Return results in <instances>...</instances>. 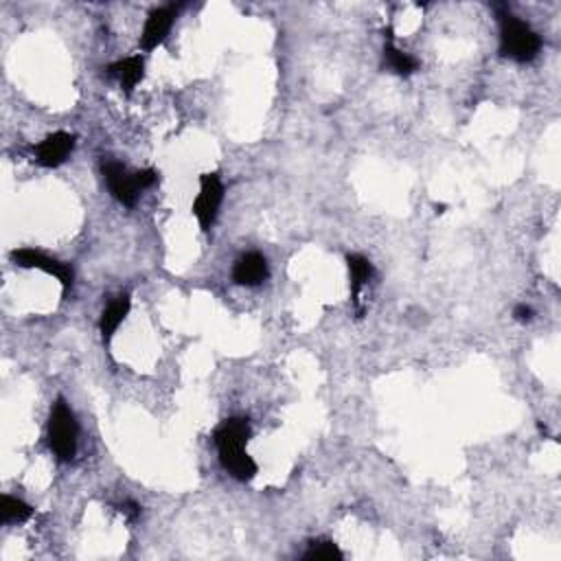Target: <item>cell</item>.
Segmentation results:
<instances>
[{"mask_svg": "<svg viewBox=\"0 0 561 561\" xmlns=\"http://www.w3.org/2000/svg\"><path fill=\"white\" fill-rule=\"evenodd\" d=\"M250 437H253V430H250L248 419L244 417L222 421L213 432V443H215L217 454H220L222 467L239 482H250L259 472L257 463L246 452Z\"/></svg>", "mask_w": 561, "mask_h": 561, "instance_id": "6da1fadb", "label": "cell"}, {"mask_svg": "<svg viewBox=\"0 0 561 561\" xmlns=\"http://www.w3.org/2000/svg\"><path fill=\"white\" fill-rule=\"evenodd\" d=\"M498 22H500V51L502 57L514 60L517 64H529L540 55L541 38L538 31L531 29L520 18H515L509 9H498Z\"/></svg>", "mask_w": 561, "mask_h": 561, "instance_id": "7a4b0ae2", "label": "cell"}, {"mask_svg": "<svg viewBox=\"0 0 561 561\" xmlns=\"http://www.w3.org/2000/svg\"><path fill=\"white\" fill-rule=\"evenodd\" d=\"M77 437H80V425H77L75 413L66 399H57L51 408L48 417V445L60 463H71L77 454Z\"/></svg>", "mask_w": 561, "mask_h": 561, "instance_id": "3957f363", "label": "cell"}, {"mask_svg": "<svg viewBox=\"0 0 561 561\" xmlns=\"http://www.w3.org/2000/svg\"><path fill=\"white\" fill-rule=\"evenodd\" d=\"M224 182H222L220 173H202L200 176V191H197L196 200H193L191 213L196 215L197 224L205 233H209L211 226L215 224L217 213H220L222 202H224Z\"/></svg>", "mask_w": 561, "mask_h": 561, "instance_id": "277c9868", "label": "cell"}, {"mask_svg": "<svg viewBox=\"0 0 561 561\" xmlns=\"http://www.w3.org/2000/svg\"><path fill=\"white\" fill-rule=\"evenodd\" d=\"M12 261L21 268L29 270H40V272L48 274V277H55L64 288V292H69L72 288V280H75V272L69 264H62V261L46 257L45 253L33 248H18L12 253Z\"/></svg>", "mask_w": 561, "mask_h": 561, "instance_id": "5b68a950", "label": "cell"}, {"mask_svg": "<svg viewBox=\"0 0 561 561\" xmlns=\"http://www.w3.org/2000/svg\"><path fill=\"white\" fill-rule=\"evenodd\" d=\"M101 173H104V180L108 185L110 193H113L114 200L123 206H134L140 196V187L137 182V172L130 173L125 164L119 161H104L101 163Z\"/></svg>", "mask_w": 561, "mask_h": 561, "instance_id": "8992f818", "label": "cell"}, {"mask_svg": "<svg viewBox=\"0 0 561 561\" xmlns=\"http://www.w3.org/2000/svg\"><path fill=\"white\" fill-rule=\"evenodd\" d=\"M178 12H180V4H164V7L149 12L138 40L140 48H143L145 53H152L154 48H158L164 40H167L169 31H172L173 22H176L178 18Z\"/></svg>", "mask_w": 561, "mask_h": 561, "instance_id": "52a82bcc", "label": "cell"}, {"mask_svg": "<svg viewBox=\"0 0 561 561\" xmlns=\"http://www.w3.org/2000/svg\"><path fill=\"white\" fill-rule=\"evenodd\" d=\"M75 149V137L69 132H53L36 145L33 149V161L45 169H55L71 158Z\"/></svg>", "mask_w": 561, "mask_h": 561, "instance_id": "ba28073f", "label": "cell"}, {"mask_svg": "<svg viewBox=\"0 0 561 561\" xmlns=\"http://www.w3.org/2000/svg\"><path fill=\"white\" fill-rule=\"evenodd\" d=\"M270 277L268 261L259 253H246L235 261L233 265V280L237 285H246V288H257Z\"/></svg>", "mask_w": 561, "mask_h": 561, "instance_id": "9c48e42d", "label": "cell"}, {"mask_svg": "<svg viewBox=\"0 0 561 561\" xmlns=\"http://www.w3.org/2000/svg\"><path fill=\"white\" fill-rule=\"evenodd\" d=\"M105 72H108L113 80H117L121 88L130 95L134 88H137L140 81H143L145 60H143V55H130V57H125V60H119V62H114V64H110L108 69H105Z\"/></svg>", "mask_w": 561, "mask_h": 561, "instance_id": "30bf717a", "label": "cell"}, {"mask_svg": "<svg viewBox=\"0 0 561 561\" xmlns=\"http://www.w3.org/2000/svg\"><path fill=\"white\" fill-rule=\"evenodd\" d=\"M130 309H132V298H130V294H121V297L114 298V301H110L108 305H105L104 314H101V318H99V331L105 342L113 340L117 329L123 325V321L128 318Z\"/></svg>", "mask_w": 561, "mask_h": 561, "instance_id": "8fae6325", "label": "cell"}, {"mask_svg": "<svg viewBox=\"0 0 561 561\" xmlns=\"http://www.w3.org/2000/svg\"><path fill=\"white\" fill-rule=\"evenodd\" d=\"M347 268H349V279H351V298L353 303L360 301V289L369 283L373 277V264L369 259L362 257V255H347Z\"/></svg>", "mask_w": 561, "mask_h": 561, "instance_id": "7c38bea8", "label": "cell"}, {"mask_svg": "<svg viewBox=\"0 0 561 561\" xmlns=\"http://www.w3.org/2000/svg\"><path fill=\"white\" fill-rule=\"evenodd\" d=\"M384 64L399 77H410L419 71V62L413 55H408V53L395 46L393 42H386L384 45Z\"/></svg>", "mask_w": 561, "mask_h": 561, "instance_id": "4fadbf2b", "label": "cell"}, {"mask_svg": "<svg viewBox=\"0 0 561 561\" xmlns=\"http://www.w3.org/2000/svg\"><path fill=\"white\" fill-rule=\"evenodd\" d=\"M33 515V507L21 500V498H13L9 493H4L0 498V522L3 524H22L29 517Z\"/></svg>", "mask_w": 561, "mask_h": 561, "instance_id": "5bb4252c", "label": "cell"}, {"mask_svg": "<svg viewBox=\"0 0 561 561\" xmlns=\"http://www.w3.org/2000/svg\"><path fill=\"white\" fill-rule=\"evenodd\" d=\"M342 557H345L342 550L329 540L312 541L307 553H305V561H340Z\"/></svg>", "mask_w": 561, "mask_h": 561, "instance_id": "9a60e30c", "label": "cell"}, {"mask_svg": "<svg viewBox=\"0 0 561 561\" xmlns=\"http://www.w3.org/2000/svg\"><path fill=\"white\" fill-rule=\"evenodd\" d=\"M158 176H161V173L154 172V169H140V172H137V182H138L140 191H145V188L156 185Z\"/></svg>", "mask_w": 561, "mask_h": 561, "instance_id": "2e32d148", "label": "cell"}, {"mask_svg": "<svg viewBox=\"0 0 561 561\" xmlns=\"http://www.w3.org/2000/svg\"><path fill=\"white\" fill-rule=\"evenodd\" d=\"M119 511H121V514H123L125 517H128L130 522H137L138 517H140V505H138V502H134V500L123 502V505L119 507Z\"/></svg>", "mask_w": 561, "mask_h": 561, "instance_id": "e0dca14e", "label": "cell"}, {"mask_svg": "<svg viewBox=\"0 0 561 561\" xmlns=\"http://www.w3.org/2000/svg\"><path fill=\"white\" fill-rule=\"evenodd\" d=\"M535 312L529 307V305H515L514 307V318L517 322H531L533 321Z\"/></svg>", "mask_w": 561, "mask_h": 561, "instance_id": "ac0fdd59", "label": "cell"}]
</instances>
